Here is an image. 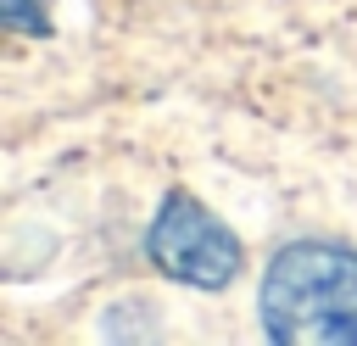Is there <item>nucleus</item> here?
Returning <instances> with one entry per match:
<instances>
[{"label":"nucleus","mask_w":357,"mask_h":346,"mask_svg":"<svg viewBox=\"0 0 357 346\" xmlns=\"http://www.w3.org/2000/svg\"><path fill=\"white\" fill-rule=\"evenodd\" d=\"M145 251L151 262L178 279V285H195V290H223L240 279L245 268V246L234 240V229H223L195 195L173 190L162 195L156 218H151V234H145Z\"/></svg>","instance_id":"nucleus-2"},{"label":"nucleus","mask_w":357,"mask_h":346,"mask_svg":"<svg viewBox=\"0 0 357 346\" xmlns=\"http://www.w3.org/2000/svg\"><path fill=\"white\" fill-rule=\"evenodd\" d=\"M257 313L279 346H357V251L290 240L262 273Z\"/></svg>","instance_id":"nucleus-1"},{"label":"nucleus","mask_w":357,"mask_h":346,"mask_svg":"<svg viewBox=\"0 0 357 346\" xmlns=\"http://www.w3.org/2000/svg\"><path fill=\"white\" fill-rule=\"evenodd\" d=\"M0 17H6L11 33H28V39H45V33H50L45 0H0Z\"/></svg>","instance_id":"nucleus-3"}]
</instances>
